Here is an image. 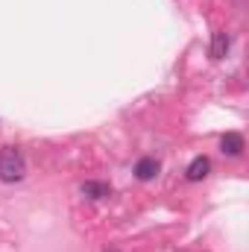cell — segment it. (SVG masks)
Listing matches in <instances>:
<instances>
[{
  "mask_svg": "<svg viewBox=\"0 0 249 252\" xmlns=\"http://www.w3.org/2000/svg\"><path fill=\"white\" fill-rule=\"evenodd\" d=\"M220 150H223L226 156L238 158V156L244 153V135H241V132H226V135L220 138Z\"/></svg>",
  "mask_w": 249,
  "mask_h": 252,
  "instance_id": "7a4b0ae2",
  "label": "cell"
},
{
  "mask_svg": "<svg viewBox=\"0 0 249 252\" xmlns=\"http://www.w3.org/2000/svg\"><path fill=\"white\" fill-rule=\"evenodd\" d=\"M208 170H211V161H208L205 156H196V158L187 164L185 176L190 179V182H199V179H205V176H208Z\"/></svg>",
  "mask_w": 249,
  "mask_h": 252,
  "instance_id": "3957f363",
  "label": "cell"
},
{
  "mask_svg": "<svg viewBox=\"0 0 249 252\" xmlns=\"http://www.w3.org/2000/svg\"><path fill=\"white\" fill-rule=\"evenodd\" d=\"M156 173H158V161H156V158H141V161L135 164V176H138L141 182L153 179Z\"/></svg>",
  "mask_w": 249,
  "mask_h": 252,
  "instance_id": "8992f818",
  "label": "cell"
},
{
  "mask_svg": "<svg viewBox=\"0 0 249 252\" xmlns=\"http://www.w3.org/2000/svg\"><path fill=\"white\" fill-rule=\"evenodd\" d=\"M106 252H121V250H106Z\"/></svg>",
  "mask_w": 249,
  "mask_h": 252,
  "instance_id": "52a82bcc",
  "label": "cell"
},
{
  "mask_svg": "<svg viewBox=\"0 0 249 252\" xmlns=\"http://www.w3.org/2000/svg\"><path fill=\"white\" fill-rule=\"evenodd\" d=\"M24 176H27V161H24V156H21L15 147L0 150V182L15 185V182H21Z\"/></svg>",
  "mask_w": 249,
  "mask_h": 252,
  "instance_id": "6da1fadb",
  "label": "cell"
},
{
  "mask_svg": "<svg viewBox=\"0 0 249 252\" xmlns=\"http://www.w3.org/2000/svg\"><path fill=\"white\" fill-rule=\"evenodd\" d=\"M229 44H232L229 32H214V38H211V59H223L229 53Z\"/></svg>",
  "mask_w": 249,
  "mask_h": 252,
  "instance_id": "5b68a950",
  "label": "cell"
},
{
  "mask_svg": "<svg viewBox=\"0 0 249 252\" xmlns=\"http://www.w3.org/2000/svg\"><path fill=\"white\" fill-rule=\"evenodd\" d=\"M82 196L106 199V196H112V185H106V182H82Z\"/></svg>",
  "mask_w": 249,
  "mask_h": 252,
  "instance_id": "277c9868",
  "label": "cell"
}]
</instances>
